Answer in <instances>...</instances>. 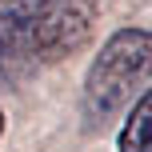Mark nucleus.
I'll return each instance as SVG.
<instances>
[{"label": "nucleus", "instance_id": "nucleus-3", "mask_svg": "<svg viewBox=\"0 0 152 152\" xmlns=\"http://www.w3.org/2000/svg\"><path fill=\"white\" fill-rule=\"evenodd\" d=\"M92 20H96V0H44V24H40V64L68 56L88 40Z\"/></svg>", "mask_w": 152, "mask_h": 152}, {"label": "nucleus", "instance_id": "nucleus-4", "mask_svg": "<svg viewBox=\"0 0 152 152\" xmlns=\"http://www.w3.org/2000/svg\"><path fill=\"white\" fill-rule=\"evenodd\" d=\"M116 152H152V84L132 100L124 124L116 128Z\"/></svg>", "mask_w": 152, "mask_h": 152}, {"label": "nucleus", "instance_id": "nucleus-1", "mask_svg": "<svg viewBox=\"0 0 152 152\" xmlns=\"http://www.w3.org/2000/svg\"><path fill=\"white\" fill-rule=\"evenodd\" d=\"M152 84V28H116L84 72V116L112 120Z\"/></svg>", "mask_w": 152, "mask_h": 152}, {"label": "nucleus", "instance_id": "nucleus-5", "mask_svg": "<svg viewBox=\"0 0 152 152\" xmlns=\"http://www.w3.org/2000/svg\"><path fill=\"white\" fill-rule=\"evenodd\" d=\"M4 128H8V116H4V108H0V140H4Z\"/></svg>", "mask_w": 152, "mask_h": 152}, {"label": "nucleus", "instance_id": "nucleus-2", "mask_svg": "<svg viewBox=\"0 0 152 152\" xmlns=\"http://www.w3.org/2000/svg\"><path fill=\"white\" fill-rule=\"evenodd\" d=\"M40 24H44V0H0V72L24 76L40 64Z\"/></svg>", "mask_w": 152, "mask_h": 152}]
</instances>
